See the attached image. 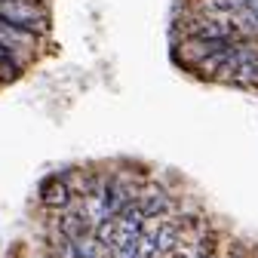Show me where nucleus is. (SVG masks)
Listing matches in <instances>:
<instances>
[{
  "label": "nucleus",
  "mask_w": 258,
  "mask_h": 258,
  "mask_svg": "<svg viewBox=\"0 0 258 258\" xmlns=\"http://www.w3.org/2000/svg\"><path fill=\"white\" fill-rule=\"evenodd\" d=\"M28 68L7 49V46H0V86H7V83H16Z\"/></svg>",
  "instance_id": "nucleus-4"
},
{
  "label": "nucleus",
  "mask_w": 258,
  "mask_h": 258,
  "mask_svg": "<svg viewBox=\"0 0 258 258\" xmlns=\"http://www.w3.org/2000/svg\"><path fill=\"white\" fill-rule=\"evenodd\" d=\"M136 203H139V209H142V215L148 218V221H160V218H169V215H175V197L160 184V181H154V178H145L142 181V187H139V197H136Z\"/></svg>",
  "instance_id": "nucleus-2"
},
{
  "label": "nucleus",
  "mask_w": 258,
  "mask_h": 258,
  "mask_svg": "<svg viewBox=\"0 0 258 258\" xmlns=\"http://www.w3.org/2000/svg\"><path fill=\"white\" fill-rule=\"evenodd\" d=\"M37 194H40V206L49 209V212H64V209H71V206L77 203L74 190L68 187V181H64L58 172H55V175H46V178L40 181Z\"/></svg>",
  "instance_id": "nucleus-3"
},
{
  "label": "nucleus",
  "mask_w": 258,
  "mask_h": 258,
  "mask_svg": "<svg viewBox=\"0 0 258 258\" xmlns=\"http://www.w3.org/2000/svg\"><path fill=\"white\" fill-rule=\"evenodd\" d=\"M40 258H46V255H40Z\"/></svg>",
  "instance_id": "nucleus-7"
},
{
  "label": "nucleus",
  "mask_w": 258,
  "mask_h": 258,
  "mask_svg": "<svg viewBox=\"0 0 258 258\" xmlns=\"http://www.w3.org/2000/svg\"><path fill=\"white\" fill-rule=\"evenodd\" d=\"M234 25L240 31V37H255L258 40V0H252V4L234 16Z\"/></svg>",
  "instance_id": "nucleus-5"
},
{
  "label": "nucleus",
  "mask_w": 258,
  "mask_h": 258,
  "mask_svg": "<svg viewBox=\"0 0 258 258\" xmlns=\"http://www.w3.org/2000/svg\"><path fill=\"white\" fill-rule=\"evenodd\" d=\"M0 19L34 37H46L52 31V13L46 0H0Z\"/></svg>",
  "instance_id": "nucleus-1"
},
{
  "label": "nucleus",
  "mask_w": 258,
  "mask_h": 258,
  "mask_svg": "<svg viewBox=\"0 0 258 258\" xmlns=\"http://www.w3.org/2000/svg\"><path fill=\"white\" fill-rule=\"evenodd\" d=\"M249 4H252V0H206V10H209V13H218V16L234 19V16L243 13Z\"/></svg>",
  "instance_id": "nucleus-6"
}]
</instances>
